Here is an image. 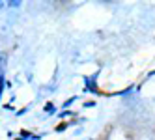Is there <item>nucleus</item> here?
Listing matches in <instances>:
<instances>
[{"label": "nucleus", "instance_id": "1", "mask_svg": "<svg viewBox=\"0 0 155 140\" xmlns=\"http://www.w3.org/2000/svg\"><path fill=\"white\" fill-rule=\"evenodd\" d=\"M43 110H45L47 114H54V112H56V106H54L52 103H45V106H43Z\"/></svg>", "mask_w": 155, "mask_h": 140}, {"label": "nucleus", "instance_id": "2", "mask_svg": "<svg viewBox=\"0 0 155 140\" xmlns=\"http://www.w3.org/2000/svg\"><path fill=\"white\" fill-rule=\"evenodd\" d=\"M68 127H69V123H68V122H62V123H58V127H56V133H62V131H65Z\"/></svg>", "mask_w": 155, "mask_h": 140}, {"label": "nucleus", "instance_id": "3", "mask_svg": "<svg viewBox=\"0 0 155 140\" xmlns=\"http://www.w3.org/2000/svg\"><path fill=\"white\" fill-rule=\"evenodd\" d=\"M75 99H77V97H69L68 101H65V103H64V110H65V109H68V106H69L71 103H75Z\"/></svg>", "mask_w": 155, "mask_h": 140}, {"label": "nucleus", "instance_id": "4", "mask_svg": "<svg viewBox=\"0 0 155 140\" xmlns=\"http://www.w3.org/2000/svg\"><path fill=\"white\" fill-rule=\"evenodd\" d=\"M77 112H71V110H68V112H62L60 114V118H69V116H75Z\"/></svg>", "mask_w": 155, "mask_h": 140}, {"label": "nucleus", "instance_id": "5", "mask_svg": "<svg viewBox=\"0 0 155 140\" xmlns=\"http://www.w3.org/2000/svg\"><path fill=\"white\" fill-rule=\"evenodd\" d=\"M84 106H86V109H90V106H95V101H88V103H84Z\"/></svg>", "mask_w": 155, "mask_h": 140}, {"label": "nucleus", "instance_id": "6", "mask_svg": "<svg viewBox=\"0 0 155 140\" xmlns=\"http://www.w3.org/2000/svg\"><path fill=\"white\" fill-rule=\"evenodd\" d=\"M15 140H26V138H23V136H17V138H15Z\"/></svg>", "mask_w": 155, "mask_h": 140}]
</instances>
